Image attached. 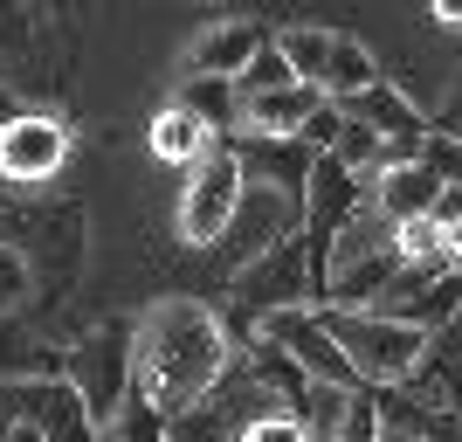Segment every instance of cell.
<instances>
[{
	"instance_id": "6da1fadb",
	"label": "cell",
	"mask_w": 462,
	"mask_h": 442,
	"mask_svg": "<svg viewBox=\"0 0 462 442\" xmlns=\"http://www.w3.org/2000/svg\"><path fill=\"white\" fill-rule=\"evenodd\" d=\"M235 360V332L228 318L200 297H159L152 311H138V394L180 422L208 401L221 373Z\"/></svg>"
},
{
	"instance_id": "7a4b0ae2",
	"label": "cell",
	"mask_w": 462,
	"mask_h": 442,
	"mask_svg": "<svg viewBox=\"0 0 462 442\" xmlns=\"http://www.w3.org/2000/svg\"><path fill=\"white\" fill-rule=\"evenodd\" d=\"M325 311V305H318ZM331 339L346 346V360L359 366L366 394H386V387H407L428 366V332L401 325V318H380V311H325Z\"/></svg>"
},
{
	"instance_id": "3957f363",
	"label": "cell",
	"mask_w": 462,
	"mask_h": 442,
	"mask_svg": "<svg viewBox=\"0 0 462 442\" xmlns=\"http://www.w3.org/2000/svg\"><path fill=\"white\" fill-rule=\"evenodd\" d=\"M69 387L90 401L97 428L117 422V408L138 394V318H104L69 346Z\"/></svg>"
},
{
	"instance_id": "277c9868",
	"label": "cell",
	"mask_w": 462,
	"mask_h": 442,
	"mask_svg": "<svg viewBox=\"0 0 462 442\" xmlns=\"http://www.w3.org/2000/svg\"><path fill=\"white\" fill-rule=\"evenodd\" d=\"M7 428H42L49 442H104L90 401H83L69 373L62 381H0V436Z\"/></svg>"
},
{
	"instance_id": "5b68a950",
	"label": "cell",
	"mask_w": 462,
	"mask_h": 442,
	"mask_svg": "<svg viewBox=\"0 0 462 442\" xmlns=\"http://www.w3.org/2000/svg\"><path fill=\"white\" fill-rule=\"evenodd\" d=\"M242 201H249V174H242V159H235V153L208 159V166L187 180V193H180V235H187L193 249H221V235L235 229Z\"/></svg>"
},
{
	"instance_id": "8992f818",
	"label": "cell",
	"mask_w": 462,
	"mask_h": 442,
	"mask_svg": "<svg viewBox=\"0 0 462 442\" xmlns=\"http://www.w3.org/2000/svg\"><path fill=\"white\" fill-rule=\"evenodd\" d=\"M255 339H270V346H283L290 360L304 366L310 381H325V387H346V394H366V381H359V366L346 360V346L331 339L325 325V311L318 305H297V311H276L270 325L255 332Z\"/></svg>"
},
{
	"instance_id": "52a82bcc",
	"label": "cell",
	"mask_w": 462,
	"mask_h": 442,
	"mask_svg": "<svg viewBox=\"0 0 462 442\" xmlns=\"http://www.w3.org/2000/svg\"><path fill=\"white\" fill-rule=\"evenodd\" d=\"M69 159V125L56 111H28L0 132V187H49Z\"/></svg>"
},
{
	"instance_id": "ba28073f",
	"label": "cell",
	"mask_w": 462,
	"mask_h": 442,
	"mask_svg": "<svg viewBox=\"0 0 462 442\" xmlns=\"http://www.w3.org/2000/svg\"><path fill=\"white\" fill-rule=\"evenodd\" d=\"M304 229V208L297 201H283V193L270 187H249V201H242V214H235V229L221 235V256H228L235 269H249L255 256H270L283 235Z\"/></svg>"
},
{
	"instance_id": "9c48e42d",
	"label": "cell",
	"mask_w": 462,
	"mask_h": 442,
	"mask_svg": "<svg viewBox=\"0 0 462 442\" xmlns=\"http://www.w3.org/2000/svg\"><path fill=\"white\" fill-rule=\"evenodd\" d=\"M235 159H242V174H249V187H270L283 193V201H297L304 208V193H310V174H318V153H310L304 138H242L235 146Z\"/></svg>"
},
{
	"instance_id": "30bf717a",
	"label": "cell",
	"mask_w": 462,
	"mask_h": 442,
	"mask_svg": "<svg viewBox=\"0 0 462 442\" xmlns=\"http://www.w3.org/2000/svg\"><path fill=\"white\" fill-rule=\"evenodd\" d=\"M270 42L276 35H263L255 21H214L208 35L187 49V62H193V77H228L235 83L255 56H263V49H270Z\"/></svg>"
},
{
	"instance_id": "8fae6325",
	"label": "cell",
	"mask_w": 462,
	"mask_h": 442,
	"mask_svg": "<svg viewBox=\"0 0 462 442\" xmlns=\"http://www.w3.org/2000/svg\"><path fill=\"white\" fill-rule=\"evenodd\" d=\"M373 208L393 221V229H414V221H435V208H442V180L428 174L421 159L414 166H393V174L373 180Z\"/></svg>"
},
{
	"instance_id": "7c38bea8",
	"label": "cell",
	"mask_w": 462,
	"mask_h": 442,
	"mask_svg": "<svg viewBox=\"0 0 462 442\" xmlns=\"http://www.w3.org/2000/svg\"><path fill=\"white\" fill-rule=\"evenodd\" d=\"M338 111H346V118H359V125H373V132H380L386 146H421V138L435 132V125H428V118L414 111V104H407L401 90H393V83H373L366 97H352V104H338Z\"/></svg>"
},
{
	"instance_id": "4fadbf2b",
	"label": "cell",
	"mask_w": 462,
	"mask_h": 442,
	"mask_svg": "<svg viewBox=\"0 0 462 442\" xmlns=\"http://www.w3.org/2000/svg\"><path fill=\"white\" fill-rule=\"evenodd\" d=\"M325 104H331L325 90H310V83H297V90L255 97L242 125H249L255 138H304V125H310V118H318V111H325Z\"/></svg>"
},
{
	"instance_id": "5bb4252c",
	"label": "cell",
	"mask_w": 462,
	"mask_h": 442,
	"mask_svg": "<svg viewBox=\"0 0 462 442\" xmlns=\"http://www.w3.org/2000/svg\"><path fill=\"white\" fill-rule=\"evenodd\" d=\"M152 153L166 159V166H208V159H221V146H214V132L200 125L193 111H180V104H166V111L152 118Z\"/></svg>"
},
{
	"instance_id": "9a60e30c",
	"label": "cell",
	"mask_w": 462,
	"mask_h": 442,
	"mask_svg": "<svg viewBox=\"0 0 462 442\" xmlns=\"http://www.w3.org/2000/svg\"><path fill=\"white\" fill-rule=\"evenodd\" d=\"M180 111H193L208 132H228V125L249 118V104H242V90H235L228 77H187L180 83Z\"/></svg>"
},
{
	"instance_id": "2e32d148",
	"label": "cell",
	"mask_w": 462,
	"mask_h": 442,
	"mask_svg": "<svg viewBox=\"0 0 462 442\" xmlns=\"http://www.w3.org/2000/svg\"><path fill=\"white\" fill-rule=\"evenodd\" d=\"M373 83H386V77H380V62H373V49H366V42H352V35H338V49H331V77H325V97H331V104H352V97H366Z\"/></svg>"
},
{
	"instance_id": "e0dca14e",
	"label": "cell",
	"mask_w": 462,
	"mask_h": 442,
	"mask_svg": "<svg viewBox=\"0 0 462 442\" xmlns=\"http://www.w3.org/2000/svg\"><path fill=\"white\" fill-rule=\"evenodd\" d=\"M276 49L290 56L297 83L325 90V77H331V49H338V35H325V28H290V35H276Z\"/></svg>"
},
{
	"instance_id": "ac0fdd59",
	"label": "cell",
	"mask_w": 462,
	"mask_h": 442,
	"mask_svg": "<svg viewBox=\"0 0 462 442\" xmlns=\"http://www.w3.org/2000/svg\"><path fill=\"white\" fill-rule=\"evenodd\" d=\"M235 90H242V104H255V97H276V90H297V70H290V56L270 42V49H263V56H255L249 70L235 77Z\"/></svg>"
},
{
	"instance_id": "d6986e66",
	"label": "cell",
	"mask_w": 462,
	"mask_h": 442,
	"mask_svg": "<svg viewBox=\"0 0 462 442\" xmlns=\"http://www.w3.org/2000/svg\"><path fill=\"white\" fill-rule=\"evenodd\" d=\"M104 442H173V422H166L145 394H132V401L117 408V422L104 428Z\"/></svg>"
},
{
	"instance_id": "ffe728a7",
	"label": "cell",
	"mask_w": 462,
	"mask_h": 442,
	"mask_svg": "<svg viewBox=\"0 0 462 442\" xmlns=\"http://www.w3.org/2000/svg\"><path fill=\"white\" fill-rule=\"evenodd\" d=\"M28 290H35V269H28V249L0 242V318L28 305Z\"/></svg>"
},
{
	"instance_id": "44dd1931",
	"label": "cell",
	"mask_w": 462,
	"mask_h": 442,
	"mask_svg": "<svg viewBox=\"0 0 462 442\" xmlns=\"http://www.w3.org/2000/svg\"><path fill=\"white\" fill-rule=\"evenodd\" d=\"M421 166H428L435 180H442V187H462V138L435 125V132L421 138Z\"/></svg>"
},
{
	"instance_id": "7402d4cb",
	"label": "cell",
	"mask_w": 462,
	"mask_h": 442,
	"mask_svg": "<svg viewBox=\"0 0 462 442\" xmlns=\"http://www.w3.org/2000/svg\"><path fill=\"white\" fill-rule=\"evenodd\" d=\"M346 125H352V118L338 111V104H325V111H318V118L304 125V146H310L318 159H325V153H338V138H346Z\"/></svg>"
},
{
	"instance_id": "603a6c76",
	"label": "cell",
	"mask_w": 462,
	"mask_h": 442,
	"mask_svg": "<svg viewBox=\"0 0 462 442\" xmlns=\"http://www.w3.org/2000/svg\"><path fill=\"white\" fill-rule=\"evenodd\" d=\"M428 442H462V415H456V408H435V422H428Z\"/></svg>"
},
{
	"instance_id": "cb8c5ba5",
	"label": "cell",
	"mask_w": 462,
	"mask_h": 442,
	"mask_svg": "<svg viewBox=\"0 0 462 442\" xmlns=\"http://www.w3.org/2000/svg\"><path fill=\"white\" fill-rule=\"evenodd\" d=\"M435 221H442L448 235L462 229V187H442V208H435Z\"/></svg>"
},
{
	"instance_id": "d4e9b609",
	"label": "cell",
	"mask_w": 462,
	"mask_h": 442,
	"mask_svg": "<svg viewBox=\"0 0 462 442\" xmlns=\"http://www.w3.org/2000/svg\"><path fill=\"white\" fill-rule=\"evenodd\" d=\"M21 118H28V104H21V90H7V83H0V132H7V125H21Z\"/></svg>"
},
{
	"instance_id": "484cf974",
	"label": "cell",
	"mask_w": 462,
	"mask_h": 442,
	"mask_svg": "<svg viewBox=\"0 0 462 442\" xmlns=\"http://www.w3.org/2000/svg\"><path fill=\"white\" fill-rule=\"evenodd\" d=\"M435 381H442V387H448V408H456V415H462V373H448V366H442V360H435Z\"/></svg>"
},
{
	"instance_id": "4316f807",
	"label": "cell",
	"mask_w": 462,
	"mask_h": 442,
	"mask_svg": "<svg viewBox=\"0 0 462 442\" xmlns=\"http://www.w3.org/2000/svg\"><path fill=\"white\" fill-rule=\"evenodd\" d=\"M435 21H442V28H462V0H435Z\"/></svg>"
},
{
	"instance_id": "83f0119b",
	"label": "cell",
	"mask_w": 462,
	"mask_h": 442,
	"mask_svg": "<svg viewBox=\"0 0 462 442\" xmlns=\"http://www.w3.org/2000/svg\"><path fill=\"white\" fill-rule=\"evenodd\" d=\"M442 132H456V138H462V90H456V104H448V118H442Z\"/></svg>"
},
{
	"instance_id": "f1b7e54d",
	"label": "cell",
	"mask_w": 462,
	"mask_h": 442,
	"mask_svg": "<svg viewBox=\"0 0 462 442\" xmlns=\"http://www.w3.org/2000/svg\"><path fill=\"white\" fill-rule=\"evenodd\" d=\"M0 442H49V436H42V428H7Z\"/></svg>"
},
{
	"instance_id": "f546056e",
	"label": "cell",
	"mask_w": 462,
	"mask_h": 442,
	"mask_svg": "<svg viewBox=\"0 0 462 442\" xmlns=\"http://www.w3.org/2000/svg\"><path fill=\"white\" fill-rule=\"evenodd\" d=\"M380 442H428V436H380Z\"/></svg>"
},
{
	"instance_id": "4dcf8cb0",
	"label": "cell",
	"mask_w": 462,
	"mask_h": 442,
	"mask_svg": "<svg viewBox=\"0 0 462 442\" xmlns=\"http://www.w3.org/2000/svg\"><path fill=\"white\" fill-rule=\"evenodd\" d=\"M456 269H462V229H456Z\"/></svg>"
}]
</instances>
